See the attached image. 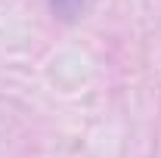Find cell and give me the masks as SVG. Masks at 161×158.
Instances as JSON below:
<instances>
[{
	"instance_id": "1",
	"label": "cell",
	"mask_w": 161,
	"mask_h": 158,
	"mask_svg": "<svg viewBox=\"0 0 161 158\" xmlns=\"http://www.w3.org/2000/svg\"><path fill=\"white\" fill-rule=\"evenodd\" d=\"M80 6H84V0H50V9L62 16V19H71V16H78Z\"/></svg>"
}]
</instances>
